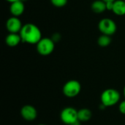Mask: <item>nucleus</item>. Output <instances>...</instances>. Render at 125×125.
I'll return each instance as SVG.
<instances>
[{
	"mask_svg": "<svg viewBox=\"0 0 125 125\" xmlns=\"http://www.w3.org/2000/svg\"><path fill=\"white\" fill-rule=\"evenodd\" d=\"M19 34L22 42L31 45H37L42 38L41 30L38 26L31 23L24 24Z\"/></svg>",
	"mask_w": 125,
	"mask_h": 125,
	"instance_id": "f257e3e1",
	"label": "nucleus"
},
{
	"mask_svg": "<svg viewBox=\"0 0 125 125\" xmlns=\"http://www.w3.org/2000/svg\"><path fill=\"white\" fill-rule=\"evenodd\" d=\"M121 98L119 92L115 89H107L103 92L100 96L101 103L105 107L114 106L117 104Z\"/></svg>",
	"mask_w": 125,
	"mask_h": 125,
	"instance_id": "f03ea898",
	"label": "nucleus"
},
{
	"mask_svg": "<svg viewBox=\"0 0 125 125\" xmlns=\"http://www.w3.org/2000/svg\"><path fill=\"white\" fill-rule=\"evenodd\" d=\"M81 91V85L76 80H70L64 83L62 92L64 96L69 98H73L78 96Z\"/></svg>",
	"mask_w": 125,
	"mask_h": 125,
	"instance_id": "7ed1b4c3",
	"label": "nucleus"
},
{
	"mask_svg": "<svg viewBox=\"0 0 125 125\" xmlns=\"http://www.w3.org/2000/svg\"><path fill=\"white\" fill-rule=\"evenodd\" d=\"M55 42L51 38H42L37 44V51L39 54L42 56H48L54 50Z\"/></svg>",
	"mask_w": 125,
	"mask_h": 125,
	"instance_id": "20e7f679",
	"label": "nucleus"
},
{
	"mask_svg": "<svg viewBox=\"0 0 125 125\" xmlns=\"http://www.w3.org/2000/svg\"><path fill=\"white\" fill-rule=\"evenodd\" d=\"M98 29L103 34L111 36L114 34L117 30L115 21L111 18H103L98 23Z\"/></svg>",
	"mask_w": 125,
	"mask_h": 125,
	"instance_id": "39448f33",
	"label": "nucleus"
},
{
	"mask_svg": "<svg viewBox=\"0 0 125 125\" xmlns=\"http://www.w3.org/2000/svg\"><path fill=\"white\" fill-rule=\"evenodd\" d=\"M62 122L67 125H70L78 119V111L73 107H66L60 113Z\"/></svg>",
	"mask_w": 125,
	"mask_h": 125,
	"instance_id": "423d86ee",
	"label": "nucleus"
},
{
	"mask_svg": "<svg viewBox=\"0 0 125 125\" xmlns=\"http://www.w3.org/2000/svg\"><path fill=\"white\" fill-rule=\"evenodd\" d=\"M21 115L24 120L28 122H32L37 118V111L34 106L31 105H26L21 108Z\"/></svg>",
	"mask_w": 125,
	"mask_h": 125,
	"instance_id": "0eeeda50",
	"label": "nucleus"
},
{
	"mask_svg": "<svg viewBox=\"0 0 125 125\" xmlns=\"http://www.w3.org/2000/svg\"><path fill=\"white\" fill-rule=\"evenodd\" d=\"M23 27L21 20L18 17H11L6 22V28L10 33H20Z\"/></svg>",
	"mask_w": 125,
	"mask_h": 125,
	"instance_id": "6e6552de",
	"label": "nucleus"
},
{
	"mask_svg": "<svg viewBox=\"0 0 125 125\" xmlns=\"http://www.w3.org/2000/svg\"><path fill=\"white\" fill-rule=\"evenodd\" d=\"M25 10L24 3L23 1H18L13 3H11L10 7V13L14 17H18L21 15Z\"/></svg>",
	"mask_w": 125,
	"mask_h": 125,
	"instance_id": "1a4fd4ad",
	"label": "nucleus"
},
{
	"mask_svg": "<svg viewBox=\"0 0 125 125\" xmlns=\"http://www.w3.org/2000/svg\"><path fill=\"white\" fill-rule=\"evenodd\" d=\"M22 42L20 34L10 33L5 38V42L9 47H15Z\"/></svg>",
	"mask_w": 125,
	"mask_h": 125,
	"instance_id": "9d476101",
	"label": "nucleus"
},
{
	"mask_svg": "<svg viewBox=\"0 0 125 125\" xmlns=\"http://www.w3.org/2000/svg\"><path fill=\"white\" fill-rule=\"evenodd\" d=\"M114 14L122 16L125 15V0H116L114 2L113 10Z\"/></svg>",
	"mask_w": 125,
	"mask_h": 125,
	"instance_id": "9b49d317",
	"label": "nucleus"
},
{
	"mask_svg": "<svg viewBox=\"0 0 125 125\" xmlns=\"http://www.w3.org/2000/svg\"><path fill=\"white\" fill-rule=\"evenodd\" d=\"M92 117V111L88 108H81L78 111V119L81 122L89 121Z\"/></svg>",
	"mask_w": 125,
	"mask_h": 125,
	"instance_id": "f8f14e48",
	"label": "nucleus"
},
{
	"mask_svg": "<svg viewBox=\"0 0 125 125\" xmlns=\"http://www.w3.org/2000/svg\"><path fill=\"white\" fill-rule=\"evenodd\" d=\"M92 10L95 13H103L106 10V3L103 0H96L92 4Z\"/></svg>",
	"mask_w": 125,
	"mask_h": 125,
	"instance_id": "ddd939ff",
	"label": "nucleus"
},
{
	"mask_svg": "<svg viewBox=\"0 0 125 125\" xmlns=\"http://www.w3.org/2000/svg\"><path fill=\"white\" fill-rule=\"evenodd\" d=\"M111 43V36L105 35V34H102L101 36L99 37L97 39V44L100 47H107Z\"/></svg>",
	"mask_w": 125,
	"mask_h": 125,
	"instance_id": "4468645a",
	"label": "nucleus"
},
{
	"mask_svg": "<svg viewBox=\"0 0 125 125\" xmlns=\"http://www.w3.org/2000/svg\"><path fill=\"white\" fill-rule=\"evenodd\" d=\"M51 2L56 7H63L67 4V0H51Z\"/></svg>",
	"mask_w": 125,
	"mask_h": 125,
	"instance_id": "2eb2a0df",
	"label": "nucleus"
},
{
	"mask_svg": "<svg viewBox=\"0 0 125 125\" xmlns=\"http://www.w3.org/2000/svg\"><path fill=\"white\" fill-rule=\"evenodd\" d=\"M119 112L122 114L125 115V100L122 101L120 103H119Z\"/></svg>",
	"mask_w": 125,
	"mask_h": 125,
	"instance_id": "dca6fc26",
	"label": "nucleus"
},
{
	"mask_svg": "<svg viewBox=\"0 0 125 125\" xmlns=\"http://www.w3.org/2000/svg\"><path fill=\"white\" fill-rule=\"evenodd\" d=\"M51 39L53 40V41L54 42H59L60 40H61V35L59 33H55L52 35V37Z\"/></svg>",
	"mask_w": 125,
	"mask_h": 125,
	"instance_id": "f3484780",
	"label": "nucleus"
},
{
	"mask_svg": "<svg viewBox=\"0 0 125 125\" xmlns=\"http://www.w3.org/2000/svg\"><path fill=\"white\" fill-rule=\"evenodd\" d=\"M114 1H107L106 3V10H113V7H114Z\"/></svg>",
	"mask_w": 125,
	"mask_h": 125,
	"instance_id": "a211bd4d",
	"label": "nucleus"
},
{
	"mask_svg": "<svg viewBox=\"0 0 125 125\" xmlns=\"http://www.w3.org/2000/svg\"><path fill=\"white\" fill-rule=\"evenodd\" d=\"M81 122H80L79 120H77V121H75V122H73V124H71L70 125H81Z\"/></svg>",
	"mask_w": 125,
	"mask_h": 125,
	"instance_id": "6ab92c4d",
	"label": "nucleus"
},
{
	"mask_svg": "<svg viewBox=\"0 0 125 125\" xmlns=\"http://www.w3.org/2000/svg\"><path fill=\"white\" fill-rule=\"evenodd\" d=\"M5 1H8V2H10V3H13V2L18 1H26V0H5Z\"/></svg>",
	"mask_w": 125,
	"mask_h": 125,
	"instance_id": "aec40b11",
	"label": "nucleus"
},
{
	"mask_svg": "<svg viewBox=\"0 0 125 125\" xmlns=\"http://www.w3.org/2000/svg\"><path fill=\"white\" fill-rule=\"evenodd\" d=\"M103 1H105V2H107V1H115L116 0H103Z\"/></svg>",
	"mask_w": 125,
	"mask_h": 125,
	"instance_id": "412c9836",
	"label": "nucleus"
},
{
	"mask_svg": "<svg viewBox=\"0 0 125 125\" xmlns=\"http://www.w3.org/2000/svg\"><path fill=\"white\" fill-rule=\"evenodd\" d=\"M123 92H124V96H125V87H124V90H123Z\"/></svg>",
	"mask_w": 125,
	"mask_h": 125,
	"instance_id": "4be33fe9",
	"label": "nucleus"
},
{
	"mask_svg": "<svg viewBox=\"0 0 125 125\" xmlns=\"http://www.w3.org/2000/svg\"><path fill=\"white\" fill-rule=\"evenodd\" d=\"M45 125V124H39V125Z\"/></svg>",
	"mask_w": 125,
	"mask_h": 125,
	"instance_id": "5701e85b",
	"label": "nucleus"
},
{
	"mask_svg": "<svg viewBox=\"0 0 125 125\" xmlns=\"http://www.w3.org/2000/svg\"></svg>",
	"mask_w": 125,
	"mask_h": 125,
	"instance_id": "b1692460",
	"label": "nucleus"
}]
</instances>
